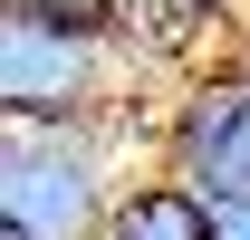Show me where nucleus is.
Here are the masks:
<instances>
[{
  "mask_svg": "<svg viewBox=\"0 0 250 240\" xmlns=\"http://www.w3.org/2000/svg\"><path fill=\"white\" fill-rule=\"evenodd\" d=\"M154 173L192 182L202 202H250V67H192L154 106Z\"/></svg>",
  "mask_w": 250,
  "mask_h": 240,
  "instance_id": "7ed1b4c3",
  "label": "nucleus"
},
{
  "mask_svg": "<svg viewBox=\"0 0 250 240\" xmlns=\"http://www.w3.org/2000/svg\"><path fill=\"white\" fill-rule=\"evenodd\" d=\"M48 20H67V29H116V39H135L125 29V0H39Z\"/></svg>",
  "mask_w": 250,
  "mask_h": 240,
  "instance_id": "423d86ee",
  "label": "nucleus"
},
{
  "mask_svg": "<svg viewBox=\"0 0 250 240\" xmlns=\"http://www.w3.org/2000/svg\"><path fill=\"white\" fill-rule=\"evenodd\" d=\"M212 240H250V202H212Z\"/></svg>",
  "mask_w": 250,
  "mask_h": 240,
  "instance_id": "0eeeda50",
  "label": "nucleus"
},
{
  "mask_svg": "<svg viewBox=\"0 0 250 240\" xmlns=\"http://www.w3.org/2000/svg\"><path fill=\"white\" fill-rule=\"evenodd\" d=\"M96 240H212V202L192 182H173V173H135Z\"/></svg>",
  "mask_w": 250,
  "mask_h": 240,
  "instance_id": "20e7f679",
  "label": "nucleus"
},
{
  "mask_svg": "<svg viewBox=\"0 0 250 240\" xmlns=\"http://www.w3.org/2000/svg\"><path fill=\"white\" fill-rule=\"evenodd\" d=\"M231 20H241V0H125V29L145 58H183L192 39L231 29Z\"/></svg>",
  "mask_w": 250,
  "mask_h": 240,
  "instance_id": "39448f33",
  "label": "nucleus"
},
{
  "mask_svg": "<svg viewBox=\"0 0 250 240\" xmlns=\"http://www.w3.org/2000/svg\"><path fill=\"white\" fill-rule=\"evenodd\" d=\"M116 125H0V231L96 240L116 192H125L116 182Z\"/></svg>",
  "mask_w": 250,
  "mask_h": 240,
  "instance_id": "f03ea898",
  "label": "nucleus"
},
{
  "mask_svg": "<svg viewBox=\"0 0 250 240\" xmlns=\"http://www.w3.org/2000/svg\"><path fill=\"white\" fill-rule=\"evenodd\" d=\"M145 48L116 29H67L39 0H0V125H116L145 106Z\"/></svg>",
  "mask_w": 250,
  "mask_h": 240,
  "instance_id": "f257e3e1",
  "label": "nucleus"
}]
</instances>
